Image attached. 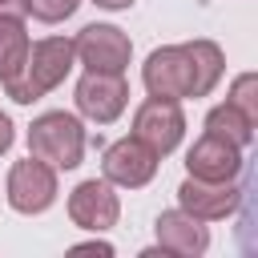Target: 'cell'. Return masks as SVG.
<instances>
[{"instance_id":"1","label":"cell","mask_w":258,"mask_h":258,"mask_svg":"<svg viewBox=\"0 0 258 258\" xmlns=\"http://www.w3.org/2000/svg\"><path fill=\"white\" fill-rule=\"evenodd\" d=\"M222 48L214 40H189V44H165L153 48L141 81L149 97L165 101H185V97H210L214 85L222 81Z\"/></svg>"},{"instance_id":"2","label":"cell","mask_w":258,"mask_h":258,"mask_svg":"<svg viewBox=\"0 0 258 258\" xmlns=\"http://www.w3.org/2000/svg\"><path fill=\"white\" fill-rule=\"evenodd\" d=\"M73 60H77V48H73L69 36H44V40L28 44L24 69H20L4 89H8V97H12L16 105H32V101H40L44 93H52V89L69 77Z\"/></svg>"},{"instance_id":"3","label":"cell","mask_w":258,"mask_h":258,"mask_svg":"<svg viewBox=\"0 0 258 258\" xmlns=\"http://www.w3.org/2000/svg\"><path fill=\"white\" fill-rule=\"evenodd\" d=\"M85 125L73 117V113H40L32 125H28V153L48 161L52 169H77L81 157H85Z\"/></svg>"},{"instance_id":"4","label":"cell","mask_w":258,"mask_h":258,"mask_svg":"<svg viewBox=\"0 0 258 258\" xmlns=\"http://www.w3.org/2000/svg\"><path fill=\"white\" fill-rule=\"evenodd\" d=\"M56 202V169L40 157H24L8 169V206L16 214H44Z\"/></svg>"},{"instance_id":"5","label":"cell","mask_w":258,"mask_h":258,"mask_svg":"<svg viewBox=\"0 0 258 258\" xmlns=\"http://www.w3.org/2000/svg\"><path fill=\"white\" fill-rule=\"evenodd\" d=\"M181 133H185V113H181L177 101L149 97V101L137 105V113H133V137L145 141L157 157L173 153L177 141H181Z\"/></svg>"},{"instance_id":"6","label":"cell","mask_w":258,"mask_h":258,"mask_svg":"<svg viewBox=\"0 0 258 258\" xmlns=\"http://www.w3.org/2000/svg\"><path fill=\"white\" fill-rule=\"evenodd\" d=\"M77 48V60L89 69V73H125L129 69V56H133V44L121 28L113 24H89L77 32L73 40Z\"/></svg>"},{"instance_id":"7","label":"cell","mask_w":258,"mask_h":258,"mask_svg":"<svg viewBox=\"0 0 258 258\" xmlns=\"http://www.w3.org/2000/svg\"><path fill=\"white\" fill-rule=\"evenodd\" d=\"M246 189H250V185H238V177H234V181L185 177L181 189H177V206H181L185 214H194L198 222H222V218H230V214L242 206Z\"/></svg>"},{"instance_id":"8","label":"cell","mask_w":258,"mask_h":258,"mask_svg":"<svg viewBox=\"0 0 258 258\" xmlns=\"http://www.w3.org/2000/svg\"><path fill=\"white\" fill-rule=\"evenodd\" d=\"M129 105L125 73H85L77 81V109L97 125H113Z\"/></svg>"},{"instance_id":"9","label":"cell","mask_w":258,"mask_h":258,"mask_svg":"<svg viewBox=\"0 0 258 258\" xmlns=\"http://www.w3.org/2000/svg\"><path fill=\"white\" fill-rule=\"evenodd\" d=\"M242 145H234L230 137H222V133H202L194 145H189V153H185V169H189V177H202V181H234L238 173H242Z\"/></svg>"},{"instance_id":"10","label":"cell","mask_w":258,"mask_h":258,"mask_svg":"<svg viewBox=\"0 0 258 258\" xmlns=\"http://www.w3.org/2000/svg\"><path fill=\"white\" fill-rule=\"evenodd\" d=\"M101 173H105V181H113V185L141 189V185H149L153 173H157V153H153L145 141H137V137H121V141H113V145L105 149Z\"/></svg>"},{"instance_id":"11","label":"cell","mask_w":258,"mask_h":258,"mask_svg":"<svg viewBox=\"0 0 258 258\" xmlns=\"http://www.w3.org/2000/svg\"><path fill=\"white\" fill-rule=\"evenodd\" d=\"M69 218H73V226L93 230V234L117 226L121 202H117V194H113V181H105V177H101V181H97V177L81 181V185L69 194Z\"/></svg>"},{"instance_id":"12","label":"cell","mask_w":258,"mask_h":258,"mask_svg":"<svg viewBox=\"0 0 258 258\" xmlns=\"http://www.w3.org/2000/svg\"><path fill=\"white\" fill-rule=\"evenodd\" d=\"M157 246L165 254H177V258H198L210 246V230H206V222H198L194 214H185L177 206V210H165L157 218Z\"/></svg>"},{"instance_id":"13","label":"cell","mask_w":258,"mask_h":258,"mask_svg":"<svg viewBox=\"0 0 258 258\" xmlns=\"http://www.w3.org/2000/svg\"><path fill=\"white\" fill-rule=\"evenodd\" d=\"M28 32H24V16H0V85H8L28 56Z\"/></svg>"},{"instance_id":"14","label":"cell","mask_w":258,"mask_h":258,"mask_svg":"<svg viewBox=\"0 0 258 258\" xmlns=\"http://www.w3.org/2000/svg\"><path fill=\"white\" fill-rule=\"evenodd\" d=\"M206 129H210V133H222V137H230L234 145H242V149H246V145L254 141V129H258V121H250V117H246L238 105H230V101H226V105L210 109V117H206Z\"/></svg>"},{"instance_id":"15","label":"cell","mask_w":258,"mask_h":258,"mask_svg":"<svg viewBox=\"0 0 258 258\" xmlns=\"http://www.w3.org/2000/svg\"><path fill=\"white\" fill-rule=\"evenodd\" d=\"M230 105H238L250 121H258V77L254 73H242L238 81H234V89H230V97H226Z\"/></svg>"},{"instance_id":"16","label":"cell","mask_w":258,"mask_h":258,"mask_svg":"<svg viewBox=\"0 0 258 258\" xmlns=\"http://www.w3.org/2000/svg\"><path fill=\"white\" fill-rule=\"evenodd\" d=\"M81 0H24V12H32L40 24H60L64 16L77 12Z\"/></svg>"},{"instance_id":"17","label":"cell","mask_w":258,"mask_h":258,"mask_svg":"<svg viewBox=\"0 0 258 258\" xmlns=\"http://www.w3.org/2000/svg\"><path fill=\"white\" fill-rule=\"evenodd\" d=\"M12 121H8V113H0V153H8V145H12Z\"/></svg>"},{"instance_id":"18","label":"cell","mask_w":258,"mask_h":258,"mask_svg":"<svg viewBox=\"0 0 258 258\" xmlns=\"http://www.w3.org/2000/svg\"><path fill=\"white\" fill-rule=\"evenodd\" d=\"M93 250H97V254H113L109 242H85V246H73V254H93Z\"/></svg>"},{"instance_id":"19","label":"cell","mask_w":258,"mask_h":258,"mask_svg":"<svg viewBox=\"0 0 258 258\" xmlns=\"http://www.w3.org/2000/svg\"><path fill=\"white\" fill-rule=\"evenodd\" d=\"M0 16H28L24 0H0Z\"/></svg>"},{"instance_id":"20","label":"cell","mask_w":258,"mask_h":258,"mask_svg":"<svg viewBox=\"0 0 258 258\" xmlns=\"http://www.w3.org/2000/svg\"><path fill=\"white\" fill-rule=\"evenodd\" d=\"M93 4H101V8H109V12H121V8H129L133 0H93Z\"/></svg>"}]
</instances>
